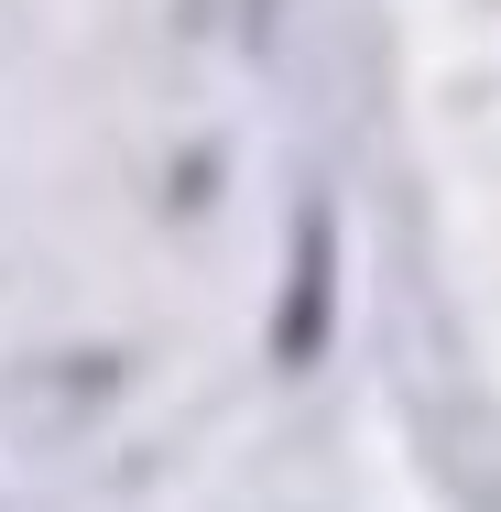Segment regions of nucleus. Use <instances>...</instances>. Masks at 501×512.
I'll return each instance as SVG.
<instances>
[{"label": "nucleus", "mask_w": 501, "mask_h": 512, "mask_svg": "<svg viewBox=\"0 0 501 512\" xmlns=\"http://www.w3.org/2000/svg\"><path fill=\"white\" fill-rule=\"evenodd\" d=\"M327 295H338V229H327V207H305L295 284H284V327H273V360H284V371H305V360L327 349Z\"/></svg>", "instance_id": "f257e3e1"}]
</instances>
